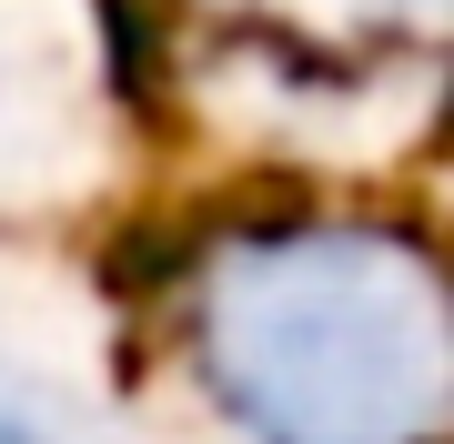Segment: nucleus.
Segmentation results:
<instances>
[{
    "instance_id": "1",
    "label": "nucleus",
    "mask_w": 454,
    "mask_h": 444,
    "mask_svg": "<svg viewBox=\"0 0 454 444\" xmlns=\"http://www.w3.org/2000/svg\"><path fill=\"white\" fill-rule=\"evenodd\" d=\"M172 344L232 444H454V263L404 222L212 232L182 263Z\"/></svg>"
},
{
    "instance_id": "2",
    "label": "nucleus",
    "mask_w": 454,
    "mask_h": 444,
    "mask_svg": "<svg viewBox=\"0 0 454 444\" xmlns=\"http://www.w3.org/2000/svg\"><path fill=\"white\" fill-rule=\"evenodd\" d=\"M0 444H131L112 404H91V384L11 313H0Z\"/></svg>"
},
{
    "instance_id": "3",
    "label": "nucleus",
    "mask_w": 454,
    "mask_h": 444,
    "mask_svg": "<svg viewBox=\"0 0 454 444\" xmlns=\"http://www.w3.org/2000/svg\"><path fill=\"white\" fill-rule=\"evenodd\" d=\"M253 31L303 61H373L404 41H454V0H243Z\"/></svg>"
}]
</instances>
